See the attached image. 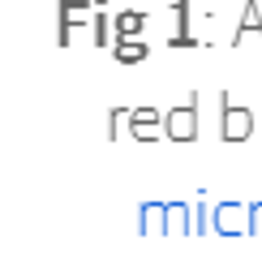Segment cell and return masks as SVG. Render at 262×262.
Instances as JSON below:
<instances>
[{"mask_svg": "<svg viewBox=\"0 0 262 262\" xmlns=\"http://www.w3.org/2000/svg\"><path fill=\"white\" fill-rule=\"evenodd\" d=\"M236 134H241V138L249 134V116H245V112H241V116L228 112V138H236Z\"/></svg>", "mask_w": 262, "mask_h": 262, "instance_id": "cell-1", "label": "cell"}]
</instances>
